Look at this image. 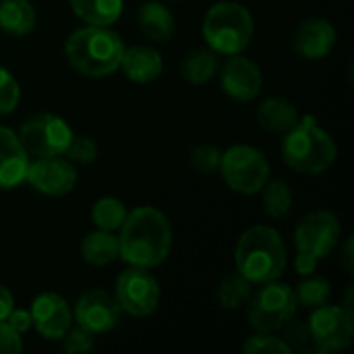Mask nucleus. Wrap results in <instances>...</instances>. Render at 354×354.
I'll return each instance as SVG.
<instances>
[{
    "label": "nucleus",
    "mask_w": 354,
    "mask_h": 354,
    "mask_svg": "<svg viewBox=\"0 0 354 354\" xmlns=\"http://www.w3.org/2000/svg\"><path fill=\"white\" fill-rule=\"evenodd\" d=\"M118 305L114 295L104 288H93L83 292L75 303V322L79 328L87 330L89 334H106L116 328L118 324Z\"/></svg>",
    "instance_id": "13"
},
{
    "label": "nucleus",
    "mask_w": 354,
    "mask_h": 354,
    "mask_svg": "<svg viewBox=\"0 0 354 354\" xmlns=\"http://www.w3.org/2000/svg\"><path fill=\"white\" fill-rule=\"evenodd\" d=\"M224 183L239 195H255L270 180V162L257 147L232 145L222 153L220 168Z\"/></svg>",
    "instance_id": "7"
},
{
    "label": "nucleus",
    "mask_w": 354,
    "mask_h": 354,
    "mask_svg": "<svg viewBox=\"0 0 354 354\" xmlns=\"http://www.w3.org/2000/svg\"><path fill=\"white\" fill-rule=\"evenodd\" d=\"M201 33L216 54H243L253 39L255 23L251 12L239 2H216L203 17Z\"/></svg>",
    "instance_id": "5"
},
{
    "label": "nucleus",
    "mask_w": 354,
    "mask_h": 354,
    "mask_svg": "<svg viewBox=\"0 0 354 354\" xmlns=\"http://www.w3.org/2000/svg\"><path fill=\"white\" fill-rule=\"evenodd\" d=\"M336 46V27L324 17H311L297 25L292 48L305 60H322Z\"/></svg>",
    "instance_id": "16"
},
{
    "label": "nucleus",
    "mask_w": 354,
    "mask_h": 354,
    "mask_svg": "<svg viewBox=\"0 0 354 354\" xmlns=\"http://www.w3.org/2000/svg\"><path fill=\"white\" fill-rule=\"evenodd\" d=\"M124 44L116 31L102 25H87L73 31L64 41L68 64L83 77H108L120 68Z\"/></svg>",
    "instance_id": "2"
},
{
    "label": "nucleus",
    "mask_w": 354,
    "mask_h": 354,
    "mask_svg": "<svg viewBox=\"0 0 354 354\" xmlns=\"http://www.w3.org/2000/svg\"><path fill=\"white\" fill-rule=\"evenodd\" d=\"M280 332H282V340L286 342V346L290 351H301V348H305L311 342V332H309V324L307 322L290 317L280 328Z\"/></svg>",
    "instance_id": "32"
},
{
    "label": "nucleus",
    "mask_w": 354,
    "mask_h": 354,
    "mask_svg": "<svg viewBox=\"0 0 354 354\" xmlns=\"http://www.w3.org/2000/svg\"><path fill=\"white\" fill-rule=\"evenodd\" d=\"M15 309V299L10 295V290L6 286L0 284V322H6V317L10 315V311Z\"/></svg>",
    "instance_id": "38"
},
{
    "label": "nucleus",
    "mask_w": 354,
    "mask_h": 354,
    "mask_svg": "<svg viewBox=\"0 0 354 354\" xmlns=\"http://www.w3.org/2000/svg\"><path fill=\"white\" fill-rule=\"evenodd\" d=\"M29 153L19 141V135L0 127V191L15 189L25 180Z\"/></svg>",
    "instance_id": "17"
},
{
    "label": "nucleus",
    "mask_w": 354,
    "mask_h": 354,
    "mask_svg": "<svg viewBox=\"0 0 354 354\" xmlns=\"http://www.w3.org/2000/svg\"><path fill=\"white\" fill-rule=\"evenodd\" d=\"M71 139L73 131L66 120L50 112H37L29 116L19 129V141L33 158L64 156Z\"/></svg>",
    "instance_id": "8"
},
{
    "label": "nucleus",
    "mask_w": 354,
    "mask_h": 354,
    "mask_svg": "<svg viewBox=\"0 0 354 354\" xmlns=\"http://www.w3.org/2000/svg\"><path fill=\"white\" fill-rule=\"evenodd\" d=\"M64 156H66V160L77 162V164H91L97 158V145L93 139L85 137V135H73Z\"/></svg>",
    "instance_id": "33"
},
{
    "label": "nucleus",
    "mask_w": 354,
    "mask_h": 354,
    "mask_svg": "<svg viewBox=\"0 0 354 354\" xmlns=\"http://www.w3.org/2000/svg\"><path fill=\"white\" fill-rule=\"evenodd\" d=\"M25 180L41 195L62 197L68 195L77 185V170L71 160L62 156L52 158H35L29 160Z\"/></svg>",
    "instance_id": "12"
},
{
    "label": "nucleus",
    "mask_w": 354,
    "mask_h": 354,
    "mask_svg": "<svg viewBox=\"0 0 354 354\" xmlns=\"http://www.w3.org/2000/svg\"><path fill=\"white\" fill-rule=\"evenodd\" d=\"M286 245L278 230L270 226H253L241 234L234 249L236 272L251 284L278 280L286 270Z\"/></svg>",
    "instance_id": "3"
},
{
    "label": "nucleus",
    "mask_w": 354,
    "mask_h": 354,
    "mask_svg": "<svg viewBox=\"0 0 354 354\" xmlns=\"http://www.w3.org/2000/svg\"><path fill=\"white\" fill-rule=\"evenodd\" d=\"M280 149L288 168L311 176L326 172L338 158L336 141L317 124L313 116L299 118V122L284 133Z\"/></svg>",
    "instance_id": "4"
},
{
    "label": "nucleus",
    "mask_w": 354,
    "mask_h": 354,
    "mask_svg": "<svg viewBox=\"0 0 354 354\" xmlns=\"http://www.w3.org/2000/svg\"><path fill=\"white\" fill-rule=\"evenodd\" d=\"M317 263H319V261H317L315 257L305 255V253H297V257H295V270H297L299 276H309V274H313L315 268H317Z\"/></svg>",
    "instance_id": "37"
},
{
    "label": "nucleus",
    "mask_w": 354,
    "mask_h": 354,
    "mask_svg": "<svg viewBox=\"0 0 354 354\" xmlns=\"http://www.w3.org/2000/svg\"><path fill=\"white\" fill-rule=\"evenodd\" d=\"M118 230V259L124 263L151 270L168 259L174 236L168 218L160 209L151 205L135 207Z\"/></svg>",
    "instance_id": "1"
},
{
    "label": "nucleus",
    "mask_w": 354,
    "mask_h": 354,
    "mask_svg": "<svg viewBox=\"0 0 354 354\" xmlns=\"http://www.w3.org/2000/svg\"><path fill=\"white\" fill-rule=\"evenodd\" d=\"M62 348L64 353L77 354V353H87L93 348V334H89L83 328H68V332L62 336Z\"/></svg>",
    "instance_id": "34"
},
{
    "label": "nucleus",
    "mask_w": 354,
    "mask_h": 354,
    "mask_svg": "<svg viewBox=\"0 0 354 354\" xmlns=\"http://www.w3.org/2000/svg\"><path fill=\"white\" fill-rule=\"evenodd\" d=\"M332 295V286L326 278L322 276H305V280H301V284L295 288V297H297V303L303 305V307H309V309H317L322 305L328 303Z\"/></svg>",
    "instance_id": "28"
},
{
    "label": "nucleus",
    "mask_w": 354,
    "mask_h": 354,
    "mask_svg": "<svg viewBox=\"0 0 354 354\" xmlns=\"http://www.w3.org/2000/svg\"><path fill=\"white\" fill-rule=\"evenodd\" d=\"M342 268L346 270V274H353V239H348L342 249Z\"/></svg>",
    "instance_id": "39"
},
{
    "label": "nucleus",
    "mask_w": 354,
    "mask_h": 354,
    "mask_svg": "<svg viewBox=\"0 0 354 354\" xmlns=\"http://www.w3.org/2000/svg\"><path fill=\"white\" fill-rule=\"evenodd\" d=\"M73 12L87 25L110 27L118 21L124 8V0H68Z\"/></svg>",
    "instance_id": "24"
},
{
    "label": "nucleus",
    "mask_w": 354,
    "mask_h": 354,
    "mask_svg": "<svg viewBox=\"0 0 354 354\" xmlns=\"http://www.w3.org/2000/svg\"><path fill=\"white\" fill-rule=\"evenodd\" d=\"M122 73L135 81V83H151L156 81L164 71L162 54L156 48L149 46H131L124 48L122 60H120Z\"/></svg>",
    "instance_id": "18"
},
{
    "label": "nucleus",
    "mask_w": 354,
    "mask_h": 354,
    "mask_svg": "<svg viewBox=\"0 0 354 354\" xmlns=\"http://www.w3.org/2000/svg\"><path fill=\"white\" fill-rule=\"evenodd\" d=\"M35 27V8L29 0H0V31L27 35Z\"/></svg>",
    "instance_id": "23"
},
{
    "label": "nucleus",
    "mask_w": 354,
    "mask_h": 354,
    "mask_svg": "<svg viewBox=\"0 0 354 354\" xmlns=\"http://www.w3.org/2000/svg\"><path fill=\"white\" fill-rule=\"evenodd\" d=\"M255 118L261 129L284 135L299 122V112L292 102H288L286 97L274 95L257 106Z\"/></svg>",
    "instance_id": "20"
},
{
    "label": "nucleus",
    "mask_w": 354,
    "mask_h": 354,
    "mask_svg": "<svg viewBox=\"0 0 354 354\" xmlns=\"http://www.w3.org/2000/svg\"><path fill=\"white\" fill-rule=\"evenodd\" d=\"M311 342L322 353H338L351 346L354 336V315L340 305H322L309 317Z\"/></svg>",
    "instance_id": "11"
},
{
    "label": "nucleus",
    "mask_w": 354,
    "mask_h": 354,
    "mask_svg": "<svg viewBox=\"0 0 354 354\" xmlns=\"http://www.w3.org/2000/svg\"><path fill=\"white\" fill-rule=\"evenodd\" d=\"M253 284L241 274V272H228L222 276V280L218 282L216 288V301L222 309L234 311L247 305V301L253 295Z\"/></svg>",
    "instance_id": "25"
},
{
    "label": "nucleus",
    "mask_w": 354,
    "mask_h": 354,
    "mask_svg": "<svg viewBox=\"0 0 354 354\" xmlns=\"http://www.w3.org/2000/svg\"><path fill=\"white\" fill-rule=\"evenodd\" d=\"M160 282L147 268L131 266L114 284V301L131 317H149L160 307Z\"/></svg>",
    "instance_id": "9"
},
{
    "label": "nucleus",
    "mask_w": 354,
    "mask_h": 354,
    "mask_svg": "<svg viewBox=\"0 0 354 354\" xmlns=\"http://www.w3.org/2000/svg\"><path fill=\"white\" fill-rule=\"evenodd\" d=\"M81 257L85 263L102 268L118 259V236L110 230L89 232L81 243Z\"/></svg>",
    "instance_id": "21"
},
{
    "label": "nucleus",
    "mask_w": 354,
    "mask_h": 354,
    "mask_svg": "<svg viewBox=\"0 0 354 354\" xmlns=\"http://www.w3.org/2000/svg\"><path fill=\"white\" fill-rule=\"evenodd\" d=\"M299 309L295 288L280 284L278 280L261 284V288L247 301V317L255 332L276 334L280 328L295 317Z\"/></svg>",
    "instance_id": "6"
},
{
    "label": "nucleus",
    "mask_w": 354,
    "mask_h": 354,
    "mask_svg": "<svg viewBox=\"0 0 354 354\" xmlns=\"http://www.w3.org/2000/svg\"><path fill=\"white\" fill-rule=\"evenodd\" d=\"M220 160H222V151L218 147L209 145V143H199L189 153V162H191V166L199 174H214V172H218Z\"/></svg>",
    "instance_id": "30"
},
{
    "label": "nucleus",
    "mask_w": 354,
    "mask_h": 354,
    "mask_svg": "<svg viewBox=\"0 0 354 354\" xmlns=\"http://www.w3.org/2000/svg\"><path fill=\"white\" fill-rule=\"evenodd\" d=\"M259 193H263L261 203H263V209H266V214L270 218L280 220L290 212V207H292V191H290L288 183H284V180H268Z\"/></svg>",
    "instance_id": "26"
},
{
    "label": "nucleus",
    "mask_w": 354,
    "mask_h": 354,
    "mask_svg": "<svg viewBox=\"0 0 354 354\" xmlns=\"http://www.w3.org/2000/svg\"><path fill=\"white\" fill-rule=\"evenodd\" d=\"M220 81H222L224 93L236 102L255 100L261 91V85H263V77H261L259 66L241 54L228 56V60L222 64Z\"/></svg>",
    "instance_id": "15"
},
{
    "label": "nucleus",
    "mask_w": 354,
    "mask_h": 354,
    "mask_svg": "<svg viewBox=\"0 0 354 354\" xmlns=\"http://www.w3.org/2000/svg\"><path fill=\"white\" fill-rule=\"evenodd\" d=\"M137 27L147 39L164 44L174 35V15L162 2L149 0L137 10Z\"/></svg>",
    "instance_id": "19"
},
{
    "label": "nucleus",
    "mask_w": 354,
    "mask_h": 354,
    "mask_svg": "<svg viewBox=\"0 0 354 354\" xmlns=\"http://www.w3.org/2000/svg\"><path fill=\"white\" fill-rule=\"evenodd\" d=\"M6 322H8V326L15 332L23 334V332H27L31 328V313L29 311H21V309H12L10 315L6 317Z\"/></svg>",
    "instance_id": "36"
},
{
    "label": "nucleus",
    "mask_w": 354,
    "mask_h": 354,
    "mask_svg": "<svg viewBox=\"0 0 354 354\" xmlns=\"http://www.w3.org/2000/svg\"><path fill=\"white\" fill-rule=\"evenodd\" d=\"M127 207L120 199L116 197H102L93 203L91 207V222L95 224V228L100 230H118L127 218Z\"/></svg>",
    "instance_id": "27"
},
{
    "label": "nucleus",
    "mask_w": 354,
    "mask_h": 354,
    "mask_svg": "<svg viewBox=\"0 0 354 354\" xmlns=\"http://www.w3.org/2000/svg\"><path fill=\"white\" fill-rule=\"evenodd\" d=\"M31 326L46 340H62L73 326V311L68 303L56 292H44L31 303Z\"/></svg>",
    "instance_id": "14"
},
{
    "label": "nucleus",
    "mask_w": 354,
    "mask_h": 354,
    "mask_svg": "<svg viewBox=\"0 0 354 354\" xmlns=\"http://www.w3.org/2000/svg\"><path fill=\"white\" fill-rule=\"evenodd\" d=\"M220 68L218 54L212 48H195L180 62V77L193 85H203L214 79Z\"/></svg>",
    "instance_id": "22"
},
{
    "label": "nucleus",
    "mask_w": 354,
    "mask_h": 354,
    "mask_svg": "<svg viewBox=\"0 0 354 354\" xmlns=\"http://www.w3.org/2000/svg\"><path fill=\"white\" fill-rule=\"evenodd\" d=\"M243 353L245 354H290L292 351L286 346V342L274 334H266V332H257L251 338L245 340L243 344Z\"/></svg>",
    "instance_id": "29"
},
{
    "label": "nucleus",
    "mask_w": 354,
    "mask_h": 354,
    "mask_svg": "<svg viewBox=\"0 0 354 354\" xmlns=\"http://www.w3.org/2000/svg\"><path fill=\"white\" fill-rule=\"evenodd\" d=\"M23 351L21 334L15 332L8 322H0V354H17Z\"/></svg>",
    "instance_id": "35"
},
{
    "label": "nucleus",
    "mask_w": 354,
    "mask_h": 354,
    "mask_svg": "<svg viewBox=\"0 0 354 354\" xmlns=\"http://www.w3.org/2000/svg\"><path fill=\"white\" fill-rule=\"evenodd\" d=\"M21 100V89L12 73L4 66H0V116L10 114Z\"/></svg>",
    "instance_id": "31"
},
{
    "label": "nucleus",
    "mask_w": 354,
    "mask_h": 354,
    "mask_svg": "<svg viewBox=\"0 0 354 354\" xmlns=\"http://www.w3.org/2000/svg\"><path fill=\"white\" fill-rule=\"evenodd\" d=\"M340 220L328 209L309 212L295 230L297 253L315 257L317 261L326 259L340 241Z\"/></svg>",
    "instance_id": "10"
}]
</instances>
